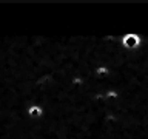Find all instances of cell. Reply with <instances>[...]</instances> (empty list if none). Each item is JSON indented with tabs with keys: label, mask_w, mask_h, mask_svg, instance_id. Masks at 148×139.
Masks as SVG:
<instances>
[{
	"label": "cell",
	"mask_w": 148,
	"mask_h": 139,
	"mask_svg": "<svg viewBox=\"0 0 148 139\" xmlns=\"http://www.w3.org/2000/svg\"><path fill=\"white\" fill-rule=\"evenodd\" d=\"M139 43H140V39H139L137 36H134V34H130V36H127L123 39V45L127 46V48H130V50L136 48Z\"/></svg>",
	"instance_id": "obj_1"
},
{
	"label": "cell",
	"mask_w": 148,
	"mask_h": 139,
	"mask_svg": "<svg viewBox=\"0 0 148 139\" xmlns=\"http://www.w3.org/2000/svg\"><path fill=\"white\" fill-rule=\"evenodd\" d=\"M29 114L32 116V118H39V116H42V108L40 107H31Z\"/></svg>",
	"instance_id": "obj_2"
}]
</instances>
